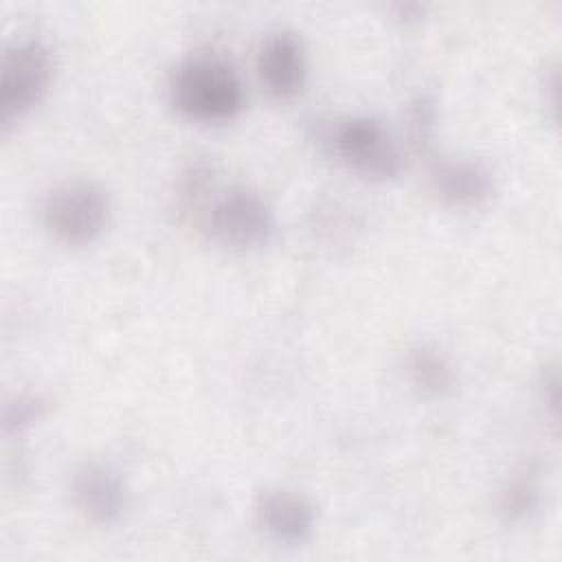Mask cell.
<instances>
[{
    "mask_svg": "<svg viewBox=\"0 0 562 562\" xmlns=\"http://www.w3.org/2000/svg\"><path fill=\"white\" fill-rule=\"evenodd\" d=\"M173 108L198 123L233 121L246 103L237 70L215 55H193L178 64L169 79Z\"/></svg>",
    "mask_w": 562,
    "mask_h": 562,
    "instance_id": "1",
    "label": "cell"
},
{
    "mask_svg": "<svg viewBox=\"0 0 562 562\" xmlns=\"http://www.w3.org/2000/svg\"><path fill=\"white\" fill-rule=\"evenodd\" d=\"M55 75L53 48L35 35L13 40L0 61V125L29 114L46 97Z\"/></svg>",
    "mask_w": 562,
    "mask_h": 562,
    "instance_id": "2",
    "label": "cell"
},
{
    "mask_svg": "<svg viewBox=\"0 0 562 562\" xmlns=\"http://www.w3.org/2000/svg\"><path fill=\"white\" fill-rule=\"evenodd\" d=\"M202 224L215 244L231 250H252L272 239L274 211L259 191L235 184L211 200Z\"/></svg>",
    "mask_w": 562,
    "mask_h": 562,
    "instance_id": "3",
    "label": "cell"
},
{
    "mask_svg": "<svg viewBox=\"0 0 562 562\" xmlns=\"http://www.w3.org/2000/svg\"><path fill=\"white\" fill-rule=\"evenodd\" d=\"M110 213L108 191L92 180L57 184L42 204L44 226L66 246L92 244L105 231Z\"/></svg>",
    "mask_w": 562,
    "mask_h": 562,
    "instance_id": "4",
    "label": "cell"
},
{
    "mask_svg": "<svg viewBox=\"0 0 562 562\" xmlns=\"http://www.w3.org/2000/svg\"><path fill=\"white\" fill-rule=\"evenodd\" d=\"M334 154L353 171L373 180H389L402 171L404 156L386 125L367 114L336 121L327 136Z\"/></svg>",
    "mask_w": 562,
    "mask_h": 562,
    "instance_id": "5",
    "label": "cell"
},
{
    "mask_svg": "<svg viewBox=\"0 0 562 562\" xmlns=\"http://www.w3.org/2000/svg\"><path fill=\"white\" fill-rule=\"evenodd\" d=\"M257 75L263 88L277 99L301 92L307 77V57L301 37L292 31H272L257 50Z\"/></svg>",
    "mask_w": 562,
    "mask_h": 562,
    "instance_id": "6",
    "label": "cell"
},
{
    "mask_svg": "<svg viewBox=\"0 0 562 562\" xmlns=\"http://www.w3.org/2000/svg\"><path fill=\"white\" fill-rule=\"evenodd\" d=\"M77 512L94 525L116 522L127 507V490L123 479L105 463H83L70 485Z\"/></svg>",
    "mask_w": 562,
    "mask_h": 562,
    "instance_id": "7",
    "label": "cell"
},
{
    "mask_svg": "<svg viewBox=\"0 0 562 562\" xmlns=\"http://www.w3.org/2000/svg\"><path fill=\"white\" fill-rule=\"evenodd\" d=\"M255 520L261 531L281 544H301L316 527L314 505L290 490H266L255 501Z\"/></svg>",
    "mask_w": 562,
    "mask_h": 562,
    "instance_id": "8",
    "label": "cell"
},
{
    "mask_svg": "<svg viewBox=\"0 0 562 562\" xmlns=\"http://www.w3.org/2000/svg\"><path fill=\"white\" fill-rule=\"evenodd\" d=\"M430 184L437 198L454 209H474L487 202L494 193L492 171L468 158L441 160L430 171Z\"/></svg>",
    "mask_w": 562,
    "mask_h": 562,
    "instance_id": "9",
    "label": "cell"
},
{
    "mask_svg": "<svg viewBox=\"0 0 562 562\" xmlns=\"http://www.w3.org/2000/svg\"><path fill=\"white\" fill-rule=\"evenodd\" d=\"M404 371L411 386L424 397L441 400L457 389V371L435 345L419 342L411 347L404 358Z\"/></svg>",
    "mask_w": 562,
    "mask_h": 562,
    "instance_id": "10",
    "label": "cell"
},
{
    "mask_svg": "<svg viewBox=\"0 0 562 562\" xmlns=\"http://www.w3.org/2000/svg\"><path fill=\"white\" fill-rule=\"evenodd\" d=\"M540 507V485L531 474H516L505 481L496 496V512L505 522H525Z\"/></svg>",
    "mask_w": 562,
    "mask_h": 562,
    "instance_id": "11",
    "label": "cell"
},
{
    "mask_svg": "<svg viewBox=\"0 0 562 562\" xmlns=\"http://www.w3.org/2000/svg\"><path fill=\"white\" fill-rule=\"evenodd\" d=\"M44 411H46V402L40 395H33V393L15 395L4 404V413H2L4 432L18 435L31 428L44 415Z\"/></svg>",
    "mask_w": 562,
    "mask_h": 562,
    "instance_id": "12",
    "label": "cell"
},
{
    "mask_svg": "<svg viewBox=\"0 0 562 562\" xmlns=\"http://www.w3.org/2000/svg\"><path fill=\"white\" fill-rule=\"evenodd\" d=\"M437 101L428 92H419L408 108V130L415 145H428L435 132Z\"/></svg>",
    "mask_w": 562,
    "mask_h": 562,
    "instance_id": "13",
    "label": "cell"
},
{
    "mask_svg": "<svg viewBox=\"0 0 562 562\" xmlns=\"http://www.w3.org/2000/svg\"><path fill=\"white\" fill-rule=\"evenodd\" d=\"M542 397L551 411V417H558V373H555V369H551L542 375Z\"/></svg>",
    "mask_w": 562,
    "mask_h": 562,
    "instance_id": "14",
    "label": "cell"
}]
</instances>
